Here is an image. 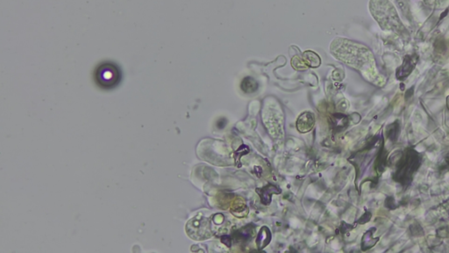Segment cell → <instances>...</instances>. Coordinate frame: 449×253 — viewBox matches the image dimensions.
Returning <instances> with one entry per match:
<instances>
[{
	"label": "cell",
	"mask_w": 449,
	"mask_h": 253,
	"mask_svg": "<svg viewBox=\"0 0 449 253\" xmlns=\"http://www.w3.org/2000/svg\"><path fill=\"white\" fill-rule=\"evenodd\" d=\"M370 11L382 29L401 35L404 34L405 27L396 8L389 0H371Z\"/></svg>",
	"instance_id": "6da1fadb"
},
{
	"label": "cell",
	"mask_w": 449,
	"mask_h": 253,
	"mask_svg": "<svg viewBox=\"0 0 449 253\" xmlns=\"http://www.w3.org/2000/svg\"><path fill=\"white\" fill-rule=\"evenodd\" d=\"M421 164L420 156L417 151L410 149L406 151L404 158L401 159L397 167L394 178L402 185H407L412 181V175L419 169Z\"/></svg>",
	"instance_id": "7a4b0ae2"
},
{
	"label": "cell",
	"mask_w": 449,
	"mask_h": 253,
	"mask_svg": "<svg viewBox=\"0 0 449 253\" xmlns=\"http://www.w3.org/2000/svg\"><path fill=\"white\" fill-rule=\"evenodd\" d=\"M94 79L98 86L103 89H112L120 84L121 72L114 63L105 62L97 66L94 73Z\"/></svg>",
	"instance_id": "3957f363"
},
{
	"label": "cell",
	"mask_w": 449,
	"mask_h": 253,
	"mask_svg": "<svg viewBox=\"0 0 449 253\" xmlns=\"http://www.w3.org/2000/svg\"><path fill=\"white\" fill-rule=\"evenodd\" d=\"M186 233L197 241H203L213 236L209 220L202 216H197L186 224Z\"/></svg>",
	"instance_id": "277c9868"
},
{
	"label": "cell",
	"mask_w": 449,
	"mask_h": 253,
	"mask_svg": "<svg viewBox=\"0 0 449 253\" xmlns=\"http://www.w3.org/2000/svg\"><path fill=\"white\" fill-rule=\"evenodd\" d=\"M315 124L314 114L311 112L301 113L297 121V129L300 133L310 132Z\"/></svg>",
	"instance_id": "5b68a950"
},
{
	"label": "cell",
	"mask_w": 449,
	"mask_h": 253,
	"mask_svg": "<svg viewBox=\"0 0 449 253\" xmlns=\"http://www.w3.org/2000/svg\"><path fill=\"white\" fill-rule=\"evenodd\" d=\"M418 57L414 56H406L404 57L403 65L397 69V78L398 80H404L412 73L413 69L415 68L416 63Z\"/></svg>",
	"instance_id": "8992f818"
},
{
	"label": "cell",
	"mask_w": 449,
	"mask_h": 253,
	"mask_svg": "<svg viewBox=\"0 0 449 253\" xmlns=\"http://www.w3.org/2000/svg\"><path fill=\"white\" fill-rule=\"evenodd\" d=\"M258 193L261 196L262 203L264 205H270L271 203V196L273 194L280 193L281 189L277 187V185H268L258 191Z\"/></svg>",
	"instance_id": "52a82bcc"
},
{
	"label": "cell",
	"mask_w": 449,
	"mask_h": 253,
	"mask_svg": "<svg viewBox=\"0 0 449 253\" xmlns=\"http://www.w3.org/2000/svg\"><path fill=\"white\" fill-rule=\"evenodd\" d=\"M271 231L268 227H262L261 231H259L256 237V246L259 250H262L269 246L271 242Z\"/></svg>",
	"instance_id": "ba28073f"
},
{
	"label": "cell",
	"mask_w": 449,
	"mask_h": 253,
	"mask_svg": "<svg viewBox=\"0 0 449 253\" xmlns=\"http://www.w3.org/2000/svg\"><path fill=\"white\" fill-rule=\"evenodd\" d=\"M255 234V226L250 224V225H247V226L240 229V231H236L234 238L237 241H240V242L248 241V240L250 241L251 238H253Z\"/></svg>",
	"instance_id": "9c48e42d"
},
{
	"label": "cell",
	"mask_w": 449,
	"mask_h": 253,
	"mask_svg": "<svg viewBox=\"0 0 449 253\" xmlns=\"http://www.w3.org/2000/svg\"><path fill=\"white\" fill-rule=\"evenodd\" d=\"M240 88L245 93H254L258 90V83L253 78L247 77L241 81Z\"/></svg>",
	"instance_id": "30bf717a"
},
{
	"label": "cell",
	"mask_w": 449,
	"mask_h": 253,
	"mask_svg": "<svg viewBox=\"0 0 449 253\" xmlns=\"http://www.w3.org/2000/svg\"><path fill=\"white\" fill-rule=\"evenodd\" d=\"M375 231V229L373 228L370 231H368L363 236V240H362V249H363V251H367L368 249L373 247L378 242L379 238H372L373 233H374L373 231Z\"/></svg>",
	"instance_id": "8fae6325"
},
{
	"label": "cell",
	"mask_w": 449,
	"mask_h": 253,
	"mask_svg": "<svg viewBox=\"0 0 449 253\" xmlns=\"http://www.w3.org/2000/svg\"><path fill=\"white\" fill-rule=\"evenodd\" d=\"M303 60L305 65H308L309 67L312 68H317L320 65V58L318 57L317 54H315L312 51H306L303 53Z\"/></svg>",
	"instance_id": "7c38bea8"
},
{
	"label": "cell",
	"mask_w": 449,
	"mask_h": 253,
	"mask_svg": "<svg viewBox=\"0 0 449 253\" xmlns=\"http://www.w3.org/2000/svg\"><path fill=\"white\" fill-rule=\"evenodd\" d=\"M231 210L232 214L238 217H243L247 215V206L240 199L235 200V202L232 205Z\"/></svg>",
	"instance_id": "4fadbf2b"
},
{
	"label": "cell",
	"mask_w": 449,
	"mask_h": 253,
	"mask_svg": "<svg viewBox=\"0 0 449 253\" xmlns=\"http://www.w3.org/2000/svg\"><path fill=\"white\" fill-rule=\"evenodd\" d=\"M333 128L338 129V130L345 129L348 124V118L341 113H337L333 115Z\"/></svg>",
	"instance_id": "5bb4252c"
},
{
	"label": "cell",
	"mask_w": 449,
	"mask_h": 253,
	"mask_svg": "<svg viewBox=\"0 0 449 253\" xmlns=\"http://www.w3.org/2000/svg\"><path fill=\"white\" fill-rule=\"evenodd\" d=\"M399 132H400V127L398 124V121H397L389 126L387 135L390 140L392 142H396L397 140V137L399 136Z\"/></svg>",
	"instance_id": "9a60e30c"
},
{
	"label": "cell",
	"mask_w": 449,
	"mask_h": 253,
	"mask_svg": "<svg viewBox=\"0 0 449 253\" xmlns=\"http://www.w3.org/2000/svg\"><path fill=\"white\" fill-rule=\"evenodd\" d=\"M221 242L224 244L227 247H231V246H232V238L225 235V236H223L221 238Z\"/></svg>",
	"instance_id": "2e32d148"
},
{
	"label": "cell",
	"mask_w": 449,
	"mask_h": 253,
	"mask_svg": "<svg viewBox=\"0 0 449 253\" xmlns=\"http://www.w3.org/2000/svg\"><path fill=\"white\" fill-rule=\"evenodd\" d=\"M395 200L393 199L392 197H389L385 201V206L386 207H388V208H396V206H395Z\"/></svg>",
	"instance_id": "e0dca14e"
},
{
	"label": "cell",
	"mask_w": 449,
	"mask_h": 253,
	"mask_svg": "<svg viewBox=\"0 0 449 253\" xmlns=\"http://www.w3.org/2000/svg\"><path fill=\"white\" fill-rule=\"evenodd\" d=\"M371 213H369V212H367V213H365V215H364V216H363V217H362V218H361V220H360L359 223H367V222H369V221H370V220H371Z\"/></svg>",
	"instance_id": "ac0fdd59"
},
{
	"label": "cell",
	"mask_w": 449,
	"mask_h": 253,
	"mask_svg": "<svg viewBox=\"0 0 449 253\" xmlns=\"http://www.w3.org/2000/svg\"><path fill=\"white\" fill-rule=\"evenodd\" d=\"M448 106H449V98H448Z\"/></svg>",
	"instance_id": "d6986e66"
},
{
	"label": "cell",
	"mask_w": 449,
	"mask_h": 253,
	"mask_svg": "<svg viewBox=\"0 0 449 253\" xmlns=\"http://www.w3.org/2000/svg\"><path fill=\"white\" fill-rule=\"evenodd\" d=\"M448 159V161H449V157H448V159Z\"/></svg>",
	"instance_id": "ffe728a7"
}]
</instances>
